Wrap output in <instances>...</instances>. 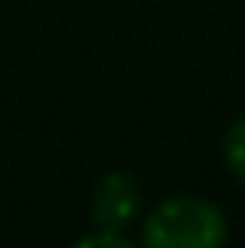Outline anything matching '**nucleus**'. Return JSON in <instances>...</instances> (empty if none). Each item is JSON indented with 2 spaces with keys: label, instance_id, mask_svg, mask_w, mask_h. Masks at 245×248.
<instances>
[{
  "label": "nucleus",
  "instance_id": "f257e3e1",
  "mask_svg": "<svg viewBox=\"0 0 245 248\" xmlns=\"http://www.w3.org/2000/svg\"><path fill=\"white\" fill-rule=\"evenodd\" d=\"M227 219L220 205L198 194H177L159 202L141 223L145 248H224Z\"/></svg>",
  "mask_w": 245,
  "mask_h": 248
},
{
  "label": "nucleus",
  "instance_id": "f03ea898",
  "mask_svg": "<svg viewBox=\"0 0 245 248\" xmlns=\"http://www.w3.org/2000/svg\"><path fill=\"white\" fill-rule=\"evenodd\" d=\"M141 209V187L130 173H105L94 187L90 216L98 230H123L137 219Z\"/></svg>",
  "mask_w": 245,
  "mask_h": 248
},
{
  "label": "nucleus",
  "instance_id": "7ed1b4c3",
  "mask_svg": "<svg viewBox=\"0 0 245 248\" xmlns=\"http://www.w3.org/2000/svg\"><path fill=\"white\" fill-rule=\"evenodd\" d=\"M224 158H227V169L245 184V115L227 126V133H224Z\"/></svg>",
  "mask_w": 245,
  "mask_h": 248
},
{
  "label": "nucleus",
  "instance_id": "20e7f679",
  "mask_svg": "<svg viewBox=\"0 0 245 248\" xmlns=\"http://www.w3.org/2000/svg\"><path fill=\"white\" fill-rule=\"evenodd\" d=\"M69 248H137V245H133L130 237H123L119 230H94V234L72 241Z\"/></svg>",
  "mask_w": 245,
  "mask_h": 248
}]
</instances>
